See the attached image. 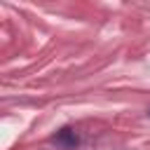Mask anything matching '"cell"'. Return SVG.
Returning <instances> with one entry per match:
<instances>
[{"instance_id": "obj_1", "label": "cell", "mask_w": 150, "mask_h": 150, "mask_svg": "<svg viewBox=\"0 0 150 150\" xmlns=\"http://www.w3.org/2000/svg\"><path fill=\"white\" fill-rule=\"evenodd\" d=\"M52 143H54L56 148H61V150H75V148L80 145V136H77L75 129L63 127L61 131H56V134L52 136Z\"/></svg>"}, {"instance_id": "obj_2", "label": "cell", "mask_w": 150, "mask_h": 150, "mask_svg": "<svg viewBox=\"0 0 150 150\" xmlns=\"http://www.w3.org/2000/svg\"><path fill=\"white\" fill-rule=\"evenodd\" d=\"M148 117H150V110H148Z\"/></svg>"}]
</instances>
